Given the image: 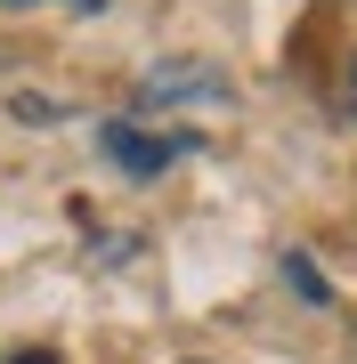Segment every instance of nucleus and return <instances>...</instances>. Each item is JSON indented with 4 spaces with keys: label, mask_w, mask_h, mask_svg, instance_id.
Masks as SVG:
<instances>
[{
    "label": "nucleus",
    "mask_w": 357,
    "mask_h": 364,
    "mask_svg": "<svg viewBox=\"0 0 357 364\" xmlns=\"http://www.w3.org/2000/svg\"><path fill=\"white\" fill-rule=\"evenodd\" d=\"M187 97H227V81L212 73V65H155L146 73V90H138V105H187Z\"/></svg>",
    "instance_id": "obj_2"
},
{
    "label": "nucleus",
    "mask_w": 357,
    "mask_h": 364,
    "mask_svg": "<svg viewBox=\"0 0 357 364\" xmlns=\"http://www.w3.org/2000/svg\"><path fill=\"white\" fill-rule=\"evenodd\" d=\"M9 364H57V356L49 348H25V356H9Z\"/></svg>",
    "instance_id": "obj_4"
},
{
    "label": "nucleus",
    "mask_w": 357,
    "mask_h": 364,
    "mask_svg": "<svg viewBox=\"0 0 357 364\" xmlns=\"http://www.w3.org/2000/svg\"><path fill=\"white\" fill-rule=\"evenodd\" d=\"M284 275L301 284V299H325V284H317V267H309V259H284Z\"/></svg>",
    "instance_id": "obj_3"
},
{
    "label": "nucleus",
    "mask_w": 357,
    "mask_h": 364,
    "mask_svg": "<svg viewBox=\"0 0 357 364\" xmlns=\"http://www.w3.org/2000/svg\"><path fill=\"white\" fill-rule=\"evenodd\" d=\"M98 146H106V162L114 170H130V178H155V170H171L187 146V130H138V122H106V130H98Z\"/></svg>",
    "instance_id": "obj_1"
},
{
    "label": "nucleus",
    "mask_w": 357,
    "mask_h": 364,
    "mask_svg": "<svg viewBox=\"0 0 357 364\" xmlns=\"http://www.w3.org/2000/svg\"><path fill=\"white\" fill-rule=\"evenodd\" d=\"M9 9H33V0H9Z\"/></svg>",
    "instance_id": "obj_5"
}]
</instances>
